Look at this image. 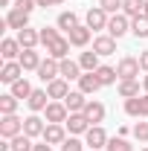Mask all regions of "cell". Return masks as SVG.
Masks as SVG:
<instances>
[{
	"instance_id": "ba28073f",
	"label": "cell",
	"mask_w": 148,
	"mask_h": 151,
	"mask_svg": "<svg viewBox=\"0 0 148 151\" xmlns=\"http://www.w3.org/2000/svg\"><path fill=\"white\" fill-rule=\"evenodd\" d=\"M67 116H70V111H67L64 102H50L47 111H44V119H47V122H58V125H64Z\"/></svg>"
},
{
	"instance_id": "d4e9b609",
	"label": "cell",
	"mask_w": 148,
	"mask_h": 151,
	"mask_svg": "<svg viewBox=\"0 0 148 151\" xmlns=\"http://www.w3.org/2000/svg\"><path fill=\"white\" fill-rule=\"evenodd\" d=\"M18 61H20V67H23V70H38L44 58H41V52H38V50H23Z\"/></svg>"
},
{
	"instance_id": "1f68e13d",
	"label": "cell",
	"mask_w": 148,
	"mask_h": 151,
	"mask_svg": "<svg viewBox=\"0 0 148 151\" xmlns=\"http://www.w3.org/2000/svg\"><path fill=\"white\" fill-rule=\"evenodd\" d=\"M9 145H12V151H32L35 148L32 137H26V134H18L15 139H9Z\"/></svg>"
},
{
	"instance_id": "2e32d148",
	"label": "cell",
	"mask_w": 148,
	"mask_h": 151,
	"mask_svg": "<svg viewBox=\"0 0 148 151\" xmlns=\"http://www.w3.org/2000/svg\"><path fill=\"white\" fill-rule=\"evenodd\" d=\"M64 125H67L70 134H87V131H90V119H87L84 113H70Z\"/></svg>"
},
{
	"instance_id": "f1b7e54d",
	"label": "cell",
	"mask_w": 148,
	"mask_h": 151,
	"mask_svg": "<svg viewBox=\"0 0 148 151\" xmlns=\"http://www.w3.org/2000/svg\"><path fill=\"white\" fill-rule=\"evenodd\" d=\"M55 26H58V29H64V32H70V29L78 26V15H75V12H61L58 20H55Z\"/></svg>"
},
{
	"instance_id": "484cf974",
	"label": "cell",
	"mask_w": 148,
	"mask_h": 151,
	"mask_svg": "<svg viewBox=\"0 0 148 151\" xmlns=\"http://www.w3.org/2000/svg\"><path fill=\"white\" fill-rule=\"evenodd\" d=\"M99 52H93V50H87V52H81V55H78V64H81V70H84V73H96V70H99V67H102V64H99Z\"/></svg>"
},
{
	"instance_id": "e0dca14e",
	"label": "cell",
	"mask_w": 148,
	"mask_h": 151,
	"mask_svg": "<svg viewBox=\"0 0 148 151\" xmlns=\"http://www.w3.org/2000/svg\"><path fill=\"white\" fill-rule=\"evenodd\" d=\"M18 44L23 47V50H35L38 44H41V29H32V26L20 29L18 32Z\"/></svg>"
},
{
	"instance_id": "7402d4cb",
	"label": "cell",
	"mask_w": 148,
	"mask_h": 151,
	"mask_svg": "<svg viewBox=\"0 0 148 151\" xmlns=\"http://www.w3.org/2000/svg\"><path fill=\"white\" fill-rule=\"evenodd\" d=\"M32 90H35V87L29 84V78H18L15 84H9V93L15 96V99H20V102H26V99L32 96Z\"/></svg>"
},
{
	"instance_id": "9c48e42d",
	"label": "cell",
	"mask_w": 148,
	"mask_h": 151,
	"mask_svg": "<svg viewBox=\"0 0 148 151\" xmlns=\"http://www.w3.org/2000/svg\"><path fill=\"white\" fill-rule=\"evenodd\" d=\"M44 142H50V145H61L64 139H67V125H58V122H47V131L41 137Z\"/></svg>"
},
{
	"instance_id": "74e56055",
	"label": "cell",
	"mask_w": 148,
	"mask_h": 151,
	"mask_svg": "<svg viewBox=\"0 0 148 151\" xmlns=\"http://www.w3.org/2000/svg\"><path fill=\"white\" fill-rule=\"evenodd\" d=\"M131 134H134L139 142H148V122H137V125L131 128Z\"/></svg>"
},
{
	"instance_id": "d590c367",
	"label": "cell",
	"mask_w": 148,
	"mask_h": 151,
	"mask_svg": "<svg viewBox=\"0 0 148 151\" xmlns=\"http://www.w3.org/2000/svg\"><path fill=\"white\" fill-rule=\"evenodd\" d=\"M84 148H87V142H81L78 137H67L61 142V151H84Z\"/></svg>"
},
{
	"instance_id": "cb8c5ba5",
	"label": "cell",
	"mask_w": 148,
	"mask_h": 151,
	"mask_svg": "<svg viewBox=\"0 0 148 151\" xmlns=\"http://www.w3.org/2000/svg\"><path fill=\"white\" fill-rule=\"evenodd\" d=\"M105 105L102 102H87V108H84V116L90 119V125H102L105 122Z\"/></svg>"
},
{
	"instance_id": "8d00e7d4",
	"label": "cell",
	"mask_w": 148,
	"mask_h": 151,
	"mask_svg": "<svg viewBox=\"0 0 148 151\" xmlns=\"http://www.w3.org/2000/svg\"><path fill=\"white\" fill-rule=\"evenodd\" d=\"M122 3H125V0H99V6H102L108 15H116V12H122Z\"/></svg>"
},
{
	"instance_id": "83f0119b",
	"label": "cell",
	"mask_w": 148,
	"mask_h": 151,
	"mask_svg": "<svg viewBox=\"0 0 148 151\" xmlns=\"http://www.w3.org/2000/svg\"><path fill=\"white\" fill-rule=\"evenodd\" d=\"M116 90H119L122 99H134V96H139V78H125V81H119Z\"/></svg>"
},
{
	"instance_id": "f546056e",
	"label": "cell",
	"mask_w": 148,
	"mask_h": 151,
	"mask_svg": "<svg viewBox=\"0 0 148 151\" xmlns=\"http://www.w3.org/2000/svg\"><path fill=\"white\" fill-rule=\"evenodd\" d=\"M131 35H134V38H148V18H145V15L131 18Z\"/></svg>"
},
{
	"instance_id": "bcb514c9",
	"label": "cell",
	"mask_w": 148,
	"mask_h": 151,
	"mask_svg": "<svg viewBox=\"0 0 148 151\" xmlns=\"http://www.w3.org/2000/svg\"><path fill=\"white\" fill-rule=\"evenodd\" d=\"M12 3H15V0H0V6H9V9H12Z\"/></svg>"
},
{
	"instance_id": "ffe728a7",
	"label": "cell",
	"mask_w": 148,
	"mask_h": 151,
	"mask_svg": "<svg viewBox=\"0 0 148 151\" xmlns=\"http://www.w3.org/2000/svg\"><path fill=\"white\" fill-rule=\"evenodd\" d=\"M6 23H9V29H26L29 26V12H23V9H9V15H6Z\"/></svg>"
},
{
	"instance_id": "b9f144b4",
	"label": "cell",
	"mask_w": 148,
	"mask_h": 151,
	"mask_svg": "<svg viewBox=\"0 0 148 151\" xmlns=\"http://www.w3.org/2000/svg\"><path fill=\"white\" fill-rule=\"evenodd\" d=\"M139 67H142V73H148V50L139 52Z\"/></svg>"
},
{
	"instance_id": "30bf717a",
	"label": "cell",
	"mask_w": 148,
	"mask_h": 151,
	"mask_svg": "<svg viewBox=\"0 0 148 151\" xmlns=\"http://www.w3.org/2000/svg\"><path fill=\"white\" fill-rule=\"evenodd\" d=\"M47 93H50V99H52V102H64V99H67V93H70V81L58 76V78H52V81L47 84Z\"/></svg>"
},
{
	"instance_id": "60d3db41",
	"label": "cell",
	"mask_w": 148,
	"mask_h": 151,
	"mask_svg": "<svg viewBox=\"0 0 148 151\" xmlns=\"http://www.w3.org/2000/svg\"><path fill=\"white\" fill-rule=\"evenodd\" d=\"M139 119H148V93L139 96Z\"/></svg>"
},
{
	"instance_id": "6da1fadb",
	"label": "cell",
	"mask_w": 148,
	"mask_h": 151,
	"mask_svg": "<svg viewBox=\"0 0 148 151\" xmlns=\"http://www.w3.org/2000/svg\"><path fill=\"white\" fill-rule=\"evenodd\" d=\"M111 38H125L131 32V18L125 15V12H116V15H111V20H108V29H105Z\"/></svg>"
},
{
	"instance_id": "9a60e30c",
	"label": "cell",
	"mask_w": 148,
	"mask_h": 151,
	"mask_svg": "<svg viewBox=\"0 0 148 151\" xmlns=\"http://www.w3.org/2000/svg\"><path fill=\"white\" fill-rule=\"evenodd\" d=\"M20 52H23V47L18 44V38H3V44H0V55H3V61H18Z\"/></svg>"
},
{
	"instance_id": "4dcf8cb0",
	"label": "cell",
	"mask_w": 148,
	"mask_h": 151,
	"mask_svg": "<svg viewBox=\"0 0 148 151\" xmlns=\"http://www.w3.org/2000/svg\"><path fill=\"white\" fill-rule=\"evenodd\" d=\"M18 102H20V99H15L12 93H3V96H0V116L18 113Z\"/></svg>"
},
{
	"instance_id": "e575fe53",
	"label": "cell",
	"mask_w": 148,
	"mask_h": 151,
	"mask_svg": "<svg viewBox=\"0 0 148 151\" xmlns=\"http://www.w3.org/2000/svg\"><path fill=\"white\" fill-rule=\"evenodd\" d=\"M58 38H61V35H58V26H55V29H52V26H44V29H41V44H44V47L55 44Z\"/></svg>"
},
{
	"instance_id": "c3c4849f",
	"label": "cell",
	"mask_w": 148,
	"mask_h": 151,
	"mask_svg": "<svg viewBox=\"0 0 148 151\" xmlns=\"http://www.w3.org/2000/svg\"><path fill=\"white\" fill-rule=\"evenodd\" d=\"M61 3H64V0H55V6H61Z\"/></svg>"
},
{
	"instance_id": "603a6c76",
	"label": "cell",
	"mask_w": 148,
	"mask_h": 151,
	"mask_svg": "<svg viewBox=\"0 0 148 151\" xmlns=\"http://www.w3.org/2000/svg\"><path fill=\"white\" fill-rule=\"evenodd\" d=\"M99 87H102V81L96 78V73H81V78H78V90H81L84 96H93Z\"/></svg>"
},
{
	"instance_id": "681fc988",
	"label": "cell",
	"mask_w": 148,
	"mask_h": 151,
	"mask_svg": "<svg viewBox=\"0 0 148 151\" xmlns=\"http://www.w3.org/2000/svg\"><path fill=\"white\" fill-rule=\"evenodd\" d=\"M139 151H148V145H145V148H139Z\"/></svg>"
},
{
	"instance_id": "52a82bcc",
	"label": "cell",
	"mask_w": 148,
	"mask_h": 151,
	"mask_svg": "<svg viewBox=\"0 0 148 151\" xmlns=\"http://www.w3.org/2000/svg\"><path fill=\"white\" fill-rule=\"evenodd\" d=\"M35 73H38V78H41L44 84H50L52 78H58V76H61V67H58V61H55V58H50V55H47L44 61H41V67H38Z\"/></svg>"
},
{
	"instance_id": "8992f818",
	"label": "cell",
	"mask_w": 148,
	"mask_h": 151,
	"mask_svg": "<svg viewBox=\"0 0 148 151\" xmlns=\"http://www.w3.org/2000/svg\"><path fill=\"white\" fill-rule=\"evenodd\" d=\"M23 67H20V61H3V67H0V81L3 84H15L18 78H23Z\"/></svg>"
},
{
	"instance_id": "f35d334b",
	"label": "cell",
	"mask_w": 148,
	"mask_h": 151,
	"mask_svg": "<svg viewBox=\"0 0 148 151\" xmlns=\"http://www.w3.org/2000/svg\"><path fill=\"white\" fill-rule=\"evenodd\" d=\"M125 113L139 119V96H134V99H125Z\"/></svg>"
},
{
	"instance_id": "d6986e66",
	"label": "cell",
	"mask_w": 148,
	"mask_h": 151,
	"mask_svg": "<svg viewBox=\"0 0 148 151\" xmlns=\"http://www.w3.org/2000/svg\"><path fill=\"white\" fill-rule=\"evenodd\" d=\"M70 47H73V44H70V38H58L55 44H50V47H47V55L55 58V61H64V58L70 55Z\"/></svg>"
},
{
	"instance_id": "ee69618b",
	"label": "cell",
	"mask_w": 148,
	"mask_h": 151,
	"mask_svg": "<svg viewBox=\"0 0 148 151\" xmlns=\"http://www.w3.org/2000/svg\"><path fill=\"white\" fill-rule=\"evenodd\" d=\"M41 9H50V6H55V0H35Z\"/></svg>"
},
{
	"instance_id": "7c38bea8",
	"label": "cell",
	"mask_w": 148,
	"mask_h": 151,
	"mask_svg": "<svg viewBox=\"0 0 148 151\" xmlns=\"http://www.w3.org/2000/svg\"><path fill=\"white\" fill-rule=\"evenodd\" d=\"M67 38H70V44H73V47H87V44H90V38H93V29L87 26V23H78L75 29L67 32Z\"/></svg>"
},
{
	"instance_id": "8fae6325",
	"label": "cell",
	"mask_w": 148,
	"mask_h": 151,
	"mask_svg": "<svg viewBox=\"0 0 148 151\" xmlns=\"http://www.w3.org/2000/svg\"><path fill=\"white\" fill-rule=\"evenodd\" d=\"M44 122H47V119H41L38 113H29V116L23 119V134H26V137H32V139H35V137H44V131H47V125H44Z\"/></svg>"
},
{
	"instance_id": "277c9868",
	"label": "cell",
	"mask_w": 148,
	"mask_h": 151,
	"mask_svg": "<svg viewBox=\"0 0 148 151\" xmlns=\"http://www.w3.org/2000/svg\"><path fill=\"white\" fill-rule=\"evenodd\" d=\"M139 58L134 55H125L119 58V64H116V73H119V81H125V78H139Z\"/></svg>"
},
{
	"instance_id": "3957f363",
	"label": "cell",
	"mask_w": 148,
	"mask_h": 151,
	"mask_svg": "<svg viewBox=\"0 0 148 151\" xmlns=\"http://www.w3.org/2000/svg\"><path fill=\"white\" fill-rule=\"evenodd\" d=\"M108 20H111V15H108L102 6H93V9H87V15H84V23L90 26L93 32H102V29H108Z\"/></svg>"
},
{
	"instance_id": "5bb4252c",
	"label": "cell",
	"mask_w": 148,
	"mask_h": 151,
	"mask_svg": "<svg viewBox=\"0 0 148 151\" xmlns=\"http://www.w3.org/2000/svg\"><path fill=\"white\" fill-rule=\"evenodd\" d=\"M87 102H90V99L81 93V90H70L67 99H64V105H67V111H70V113H84Z\"/></svg>"
},
{
	"instance_id": "7a4b0ae2",
	"label": "cell",
	"mask_w": 148,
	"mask_h": 151,
	"mask_svg": "<svg viewBox=\"0 0 148 151\" xmlns=\"http://www.w3.org/2000/svg\"><path fill=\"white\" fill-rule=\"evenodd\" d=\"M18 134H23V119H20L18 113L0 116V137L3 139H15Z\"/></svg>"
},
{
	"instance_id": "d6a6232c",
	"label": "cell",
	"mask_w": 148,
	"mask_h": 151,
	"mask_svg": "<svg viewBox=\"0 0 148 151\" xmlns=\"http://www.w3.org/2000/svg\"><path fill=\"white\" fill-rule=\"evenodd\" d=\"M142 9H145V0H125V3H122V12H125L128 18H139Z\"/></svg>"
},
{
	"instance_id": "44dd1931",
	"label": "cell",
	"mask_w": 148,
	"mask_h": 151,
	"mask_svg": "<svg viewBox=\"0 0 148 151\" xmlns=\"http://www.w3.org/2000/svg\"><path fill=\"white\" fill-rule=\"evenodd\" d=\"M58 67H61V78H67V81H78L81 78V64L78 61L64 58V61H58Z\"/></svg>"
},
{
	"instance_id": "7dc6e473",
	"label": "cell",
	"mask_w": 148,
	"mask_h": 151,
	"mask_svg": "<svg viewBox=\"0 0 148 151\" xmlns=\"http://www.w3.org/2000/svg\"><path fill=\"white\" fill-rule=\"evenodd\" d=\"M142 15H145V18H148V0H145V9H142Z\"/></svg>"
},
{
	"instance_id": "f6af8a7d",
	"label": "cell",
	"mask_w": 148,
	"mask_h": 151,
	"mask_svg": "<svg viewBox=\"0 0 148 151\" xmlns=\"http://www.w3.org/2000/svg\"><path fill=\"white\" fill-rule=\"evenodd\" d=\"M142 87H145V93H148V73L142 76Z\"/></svg>"
},
{
	"instance_id": "5b68a950",
	"label": "cell",
	"mask_w": 148,
	"mask_h": 151,
	"mask_svg": "<svg viewBox=\"0 0 148 151\" xmlns=\"http://www.w3.org/2000/svg\"><path fill=\"white\" fill-rule=\"evenodd\" d=\"M108 134H105V128L102 125H90V131L84 134V142H87V148L90 151H102V148H108Z\"/></svg>"
},
{
	"instance_id": "4fadbf2b",
	"label": "cell",
	"mask_w": 148,
	"mask_h": 151,
	"mask_svg": "<svg viewBox=\"0 0 148 151\" xmlns=\"http://www.w3.org/2000/svg\"><path fill=\"white\" fill-rule=\"evenodd\" d=\"M50 102H52V99H50V93H47V87H44V90H32V96L26 99V105H29L32 113H44Z\"/></svg>"
},
{
	"instance_id": "7bdbcfd3",
	"label": "cell",
	"mask_w": 148,
	"mask_h": 151,
	"mask_svg": "<svg viewBox=\"0 0 148 151\" xmlns=\"http://www.w3.org/2000/svg\"><path fill=\"white\" fill-rule=\"evenodd\" d=\"M32 151H52V145H50V142H44V139H41V142H35V148Z\"/></svg>"
},
{
	"instance_id": "4316f807",
	"label": "cell",
	"mask_w": 148,
	"mask_h": 151,
	"mask_svg": "<svg viewBox=\"0 0 148 151\" xmlns=\"http://www.w3.org/2000/svg\"><path fill=\"white\" fill-rule=\"evenodd\" d=\"M96 78L102 81V87H108V84H119V73H116V67H108V64H102V67L96 70Z\"/></svg>"
},
{
	"instance_id": "ac0fdd59",
	"label": "cell",
	"mask_w": 148,
	"mask_h": 151,
	"mask_svg": "<svg viewBox=\"0 0 148 151\" xmlns=\"http://www.w3.org/2000/svg\"><path fill=\"white\" fill-rule=\"evenodd\" d=\"M93 52H99V55H113V52H116V38L96 35L93 38Z\"/></svg>"
},
{
	"instance_id": "ab89813d",
	"label": "cell",
	"mask_w": 148,
	"mask_h": 151,
	"mask_svg": "<svg viewBox=\"0 0 148 151\" xmlns=\"http://www.w3.org/2000/svg\"><path fill=\"white\" fill-rule=\"evenodd\" d=\"M35 6H38L35 0H15V6H12V9H23V12H32Z\"/></svg>"
},
{
	"instance_id": "836d02e7",
	"label": "cell",
	"mask_w": 148,
	"mask_h": 151,
	"mask_svg": "<svg viewBox=\"0 0 148 151\" xmlns=\"http://www.w3.org/2000/svg\"><path fill=\"white\" fill-rule=\"evenodd\" d=\"M105 151H134V145H131L125 137H111L108 139V148Z\"/></svg>"
}]
</instances>
